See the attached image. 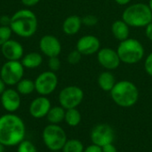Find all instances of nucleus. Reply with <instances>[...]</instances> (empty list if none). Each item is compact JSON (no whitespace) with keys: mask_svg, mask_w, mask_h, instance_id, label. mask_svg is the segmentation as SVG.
Returning <instances> with one entry per match:
<instances>
[{"mask_svg":"<svg viewBox=\"0 0 152 152\" xmlns=\"http://www.w3.org/2000/svg\"><path fill=\"white\" fill-rule=\"evenodd\" d=\"M20 62L22 63L24 68L27 69H36L39 67L43 62V57L39 53L32 52L21 58Z\"/></svg>","mask_w":152,"mask_h":152,"instance_id":"obj_20","label":"nucleus"},{"mask_svg":"<svg viewBox=\"0 0 152 152\" xmlns=\"http://www.w3.org/2000/svg\"><path fill=\"white\" fill-rule=\"evenodd\" d=\"M65 111H66V110L64 108H62L61 105L52 107L46 116V119L50 124L59 125L60 123L64 121Z\"/></svg>","mask_w":152,"mask_h":152,"instance_id":"obj_21","label":"nucleus"},{"mask_svg":"<svg viewBox=\"0 0 152 152\" xmlns=\"http://www.w3.org/2000/svg\"><path fill=\"white\" fill-rule=\"evenodd\" d=\"M20 1L26 6H34L37 3H39L40 0H20Z\"/></svg>","mask_w":152,"mask_h":152,"instance_id":"obj_35","label":"nucleus"},{"mask_svg":"<svg viewBox=\"0 0 152 152\" xmlns=\"http://www.w3.org/2000/svg\"><path fill=\"white\" fill-rule=\"evenodd\" d=\"M99 87L104 92H110L117 83L114 74L110 70L102 71L97 78Z\"/></svg>","mask_w":152,"mask_h":152,"instance_id":"obj_19","label":"nucleus"},{"mask_svg":"<svg viewBox=\"0 0 152 152\" xmlns=\"http://www.w3.org/2000/svg\"><path fill=\"white\" fill-rule=\"evenodd\" d=\"M61 61L58 57H51L48 60V67L51 71H58L61 68Z\"/></svg>","mask_w":152,"mask_h":152,"instance_id":"obj_29","label":"nucleus"},{"mask_svg":"<svg viewBox=\"0 0 152 152\" xmlns=\"http://www.w3.org/2000/svg\"><path fill=\"white\" fill-rule=\"evenodd\" d=\"M97 61L102 68L110 71L117 69L121 63L117 50L110 47L101 48L97 53Z\"/></svg>","mask_w":152,"mask_h":152,"instance_id":"obj_11","label":"nucleus"},{"mask_svg":"<svg viewBox=\"0 0 152 152\" xmlns=\"http://www.w3.org/2000/svg\"><path fill=\"white\" fill-rule=\"evenodd\" d=\"M39 49L44 55L49 58L58 57L61 53V44L56 37L45 35L39 41Z\"/></svg>","mask_w":152,"mask_h":152,"instance_id":"obj_13","label":"nucleus"},{"mask_svg":"<svg viewBox=\"0 0 152 152\" xmlns=\"http://www.w3.org/2000/svg\"><path fill=\"white\" fill-rule=\"evenodd\" d=\"M82 54L76 49L71 51L67 57V61L70 65H77L80 62L81 59H82Z\"/></svg>","mask_w":152,"mask_h":152,"instance_id":"obj_27","label":"nucleus"},{"mask_svg":"<svg viewBox=\"0 0 152 152\" xmlns=\"http://www.w3.org/2000/svg\"><path fill=\"white\" fill-rule=\"evenodd\" d=\"M148 4H149V6H150V9H151V11L152 12V0H150V1H149Z\"/></svg>","mask_w":152,"mask_h":152,"instance_id":"obj_39","label":"nucleus"},{"mask_svg":"<svg viewBox=\"0 0 152 152\" xmlns=\"http://www.w3.org/2000/svg\"><path fill=\"white\" fill-rule=\"evenodd\" d=\"M37 24L36 14L28 9L19 10L11 16L10 28L12 33L23 38L31 37L37 32Z\"/></svg>","mask_w":152,"mask_h":152,"instance_id":"obj_2","label":"nucleus"},{"mask_svg":"<svg viewBox=\"0 0 152 152\" xmlns=\"http://www.w3.org/2000/svg\"><path fill=\"white\" fill-rule=\"evenodd\" d=\"M12 31L10 26H1L0 25V46L11 39Z\"/></svg>","mask_w":152,"mask_h":152,"instance_id":"obj_26","label":"nucleus"},{"mask_svg":"<svg viewBox=\"0 0 152 152\" xmlns=\"http://www.w3.org/2000/svg\"><path fill=\"white\" fill-rule=\"evenodd\" d=\"M17 152H37V149L31 141L23 140L17 145Z\"/></svg>","mask_w":152,"mask_h":152,"instance_id":"obj_25","label":"nucleus"},{"mask_svg":"<svg viewBox=\"0 0 152 152\" xmlns=\"http://www.w3.org/2000/svg\"><path fill=\"white\" fill-rule=\"evenodd\" d=\"M85 146L83 142L77 139H68L65 142L62 152H83Z\"/></svg>","mask_w":152,"mask_h":152,"instance_id":"obj_24","label":"nucleus"},{"mask_svg":"<svg viewBox=\"0 0 152 152\" xmlns=\"http://www.w3.org/2000/svg\"><path fill=\"white\" fill-rule=\"evenodd\" d=\"M52 108L51 101L46 96H38L35 98L29 104L28 111L32 118L40 119L46 118L50 109Z\"/></svg>","mask_w":152,"mask_h":152,"instance_id":"obj_15","label":"nucleus"},{"mask_svg":"<svg viewBox=\"0 0 152 152\" xmlns=\"http://www.w3.org/2000/svg\"><path fill=\"white\" fill-rule=\"evenodd\" d=\"M81 119H82L81 113L79 112V110L77 108L66 110L64 121L69 126H70V127L77 126L80 124Z\"/></svg>","mask_w":152,"mask_h":152,"instance_id":"obj_22","label":"nucleus"},{"mask_svg":"<svg viewBox=\"0 0 152 152\" xmlns=\"http://www.w3.org/2000/svg\"><path fill=\"white\" fill-rule=\"evenodd\" d=\"M114 2L116 4H118V5H127L130 4L131 0H114Z\"/></svg>","mask_w":152,"mask_h":152,"instance_id":"obj_36","label":"nucleus"},{"mask_svg":"<svg viewBox=\"0 0 152 152\" xmlns=\"http://www.w3.org/2000/svg\"><path fill=\"white\" fill-rule=\"evenodd\" d=\"M26 137L24 121L14 113H6L0 117V143L4 147L17 146Z\"/></svg>","mask_w":152,"mask_h":152,"instance_id":"obj_1","label":"nucleus"},{"mask_svg":"<svg viewBox=\"0 0 152 152\" xmlns=\"http://www.w3.org/2000/svg\"><path fill=\"white\" fill-rule=\"evenodd\" d=\"M117 52L121 62L127 65L140 62L145 55V49L142 42L133 37L119 42Z\"/></svg>","mask_w":152,"mask_h":152,"instance_id":"obj_5","label":"nucleus"},{"mask_svg":"<svg viewBox=\"0 0 152 152\" xmlns=\"http://www.w3.org/2000/svg\"><path fill=\"white\" fill-rule=\"evenodd\" d=\"M85 97L84 91L77 86H68L59 94V103L65 110L77 108Z\"/></svg>","mask_w":152,"mask_h":152,"instance_id":"obj_7","label":"nucleus"},{"mask_svg":"<svg viewBox=\"0 0 152 152\" xmlns=\"http://www.w3.org/2000/svg\"><path fill=\"white\" fill-rule=\"evenodd\" d=\"M115 131L114 129L108 124H98L96 125L91 131L90 138L92 143L104 147L108 144L113 143L115 141Z\"/></svg>","mask_w":152,"mask_h":152,"instance_id":"obj_10","label":"nucleus"},{"mask_svg":"<svg viewBox=\"0 0 152 152\" xmlns=\"http://www.w3.org/2000/svg\"><path fill=\"white\" fill-rule=\"evenodd\" d=\"M42 139L45 147L52 152L61 151L68 140L64 129L61 126L53 124H50L44 128Z\"/></svg>","mask_w":152,"mask_h":152,"instance_id":"obj_6","label":"nucleus"},{"mask_svg":"<svg viewBox=\"0 0 152 152\" xmlns=\"http://www.w3.org/2000/svg\"><path fill=\"white\" fill-rule=\"evenodd\" d=\"M130 26L126 23L122 19L113 21L111 24V33L115 39L119 42L129 38L130 36Z\"/></svg>","mask_w":152,"mask_h":152,"instance_id":"obj_18","label":"nucleus"},{"mask_svg":"<svg viewBox=\"0 0 152 152\" xmlns=\"http://www.w3.org/2000/svg\"><path fill=\"white\" fill-rule=\"evenodd\" d=\"M5 89H6V85H5V83L3 81V79L0 77V95L4 92Z\"/></svg>","mask_w":152,"mask_h":152,"instance_id":"obj_37","label":"nucleus"},{"mask_svg":"<svg viewBox=\"0 0 152 152\" xmlns=\"http://www.w3.org/2000/svg\"><path fill=\"white\" fill-rule=\"evenodd\" d=\"M16 90L20 95H28L32 94L35 89V82L31 79L28 78H22L17 85H16Z\"/></svg>","mask_w":152,"mask_h":152,"instance_id":"obj_23","label":"nucleus"},{"mask_svg":"<svg viewBox=\"0 0 152 152\" xmlns=\"http://www.w3.org/2000/svg\"><path fill=\"white\" fill-rule=\"evenodd\" d=\"M144 70L149 76L152 77V52L146 56L144 60Z\"/></svg>","mask_w":152,"mask_h":152,"instance_id":"obj_30","label":"nucleus"},{"mask_svg":"<svg viewBox=\"0 0 152 152\" xmlns=\"http://www.w3.org/2000/svg\"><path fill=\"white\" fill-rule=\"evenodd\" d=\"M83 152H102V149L100 146H97L94 143H92L91 145L87 146L86 148H85Z\"/></svg>","mask_w":152,"mask_h":152,"instance_id":"obj_31","label":"nucleus"},{"mask_svg":"<svg viewBox=\"0 0 152 152\" xmlns=\"http://www.w3.org/2000/svg\"><path fill=\"white\" fill-rule=\"evenodd\" d=\"M53 152H62V151H53Z\"/></svg>","mask_w":152,"mask_h":152,"instance_id":"obj_40","label":"nucleus"},{"mask_svg":"<svg viewBox=\"0 0 152 152\" xmlns=\"http://www.w3.org/2000/svg\"><path fill=\"white\" fill-rule=\"evenodd\" d=\"M122 20L131 28H145L152 22V12L148 4L134 3L126 7Z\"/></svg>","mask_w":152,"mask_h":152,"instance_id":"obj_4","label":"nucleus"},{"mask_svg":"<svg viewBox=\"0 0 152 152\" xmlns=\"http://www.w3.org/2000/svg\"><path fill=\"white\" fill-rule=\"evenodd\" d=\"M145 36L150 41L152 42V22L145 27Z\"/></svg>","mask_w":152,"mask_h":152,"instance_id":"obj_32","label":"nucleus"},{"mask_svg":"<svg viewBox=\"0 0 152 152\" xmlns=\"http://www.w3.org/2000/svg\"><path fill=\"white\" fill-rule=\"evenodd\" d=\"M24 75V67L20 61H7L0 70V77L6 86H16Z\"/></svg>","mask_w":152,"mask_h":152,"instance_id":"obj_8","label":"nucleus"},{"mask_svg":"<svg viewBox=\"0 0 152 152\" xmlns=\"http://www.w3.org/2000/svg\"><path fill=\"white\" fill-rule=\"evenodd\" d=\"M82 23L86 27H94L98 23V18L94 14H86L82 17Z\"/></svg>","mask_w":152,"mask_h":152,"instance_id":"obj_28","label":"nucleus"},{"mask_svg":"<svg viewBox=\"0 0 152 152\" xmlns=\"http://www.w3.org/2000/svg\"><path fill=\"white\" fill-rule=\"evenodd\" d=\"M10 22H11V17L7 15H3L0 17L1 26H10Z\"/></svg>","mask_w":152,"mask_h":152,"instance_id":"obj_33","label":"nucleus"},{"mask_svg":"<svg viewBox=\"0 0 152 152\" xmlns=\"http://www.w3.org/2000/svg\"><path fill=\"white\" fill-rule=\"evenodd\" d=\"M76 49L82 55H93L101 49V42L94 35H85L77 40Z\"/></svg>","mask_w":152,"mask_h":152,"instance_id":"obj_12","label":"nucleus"},{"mask_svg":"<svg viewBox=\"0 0 152 152\" xmlns=\"http://www.w3.org/2000/svg\"><path fill=\"white\" fill-rule=\"evenodd\" d=\"M4 146L2 144V143H0V152H4Z\"/></svg>","mask_w":152,"mask_h":152,"instance_id":"obj_38","label":"nucleus"},{"mask_svg":"<svg viewBox=\"0 0 152 152\" xmlns=\"http://www.w3.org/2000/svg\"><path fill=\"white\" fill-rule=\"evenodd\" d=\"M110 94L114 103L121 108H131L134 106L140 95L136 85L129 80L118 81Z\"/></svg>","mask_w":152,"mask_h":152,"instance_id":"obj_3","label":"nucleus"},{"mask_svg":"<svg viewBox=\"0 0 152 152\" xmlns=\"http://www.w3.org/2000/svg\"><path fill=\"white\" fill-rule=\"evenodd\" d=\"M82 25L81 17L78 15H69L62 23V30L68 36H74L79 32Z\"/></svg>","mask_w":152,"mask_h":152,"instance_id":"obj_17","label":"nucleus"},{"mask_svg":"<svg viewBox=\"0 0 152 152\" xmlns=\"http://www.w3.org/2000/svg\"><path fill=\"white\" fill-rule=\"evenodd\" d=\"M102 152H118L117 148L115 147V145L113 143L108 144V145L102 147Z\"/></svg>","mask_w":152,"mask_h":152,"instance_id":"obj_34","label":"nucleus"},{"mask_svg":"<svg viewBox=\"0 0 152 152\" xmlns=\"http://www.w3.org/2000/svg\"><path fill=\"white\" fill-rule=\"evenodd\" d=\"M1 53L7 61H20L23 57V46L16 40L10 39L1 46Z\"/></svg>","mask_w":152,"mask_h":152,"instance_id":"obj_16","label":"nucleus"},{"mask_svg":"<svg viewBox=\"0 0 152 152\" xmlns=\"http://www.w3.org/2000/svg\"><path fill=\"white\" fill-rule=\"evenodd\" d=\"M0 101L3 108L7 113H14L20 109L21 104L20 94L17 90L12 88H6L1 94Z\"/></svg>","mask_w":152,"mask_h":152,"instance_id":"obj_14","label":"nucleus"},{"mask_svg":"<svg viewBox=\"0 0 152 152\" xmlns=\"http://www.w3.org/2000/svg\"><path fill=\"white\" fill-rule=\"evenodd\" d=\"M34 82L36 92L39 95L47 96L53 94L57 88L58 77L53 71H44L37 76Z\"/></svg>","mask_w":152,"mask_h":152,"instance_id":"obj_9","label":"nucleus"}]
</instances>
